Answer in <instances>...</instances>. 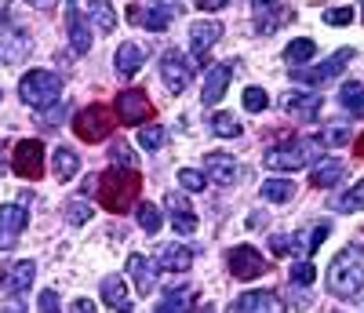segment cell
Returning a JSON list of instances; mask_svg holds the SVG:
<instances>
[{
    "label": "cell",
    "instance_id": "60d3db41",
    "mask_svg": "<svg viewBox=\"0 0 364 313\" xmlns=\"http://www.w3.org/2000/svg\"><path fill=\"white\" fill-rule=\"evenodd\" d=\"M266 106H269V95L262 87H245V110L248 113H262Z\"/></svg>",
    "mask_w": 364,
    "mask_h": 313
},
{
    "label": "cell",
    "instance_id": "603a6c76",
    "mask_svg": "<svg viewBox=\"0 0 364 313\" xmlns=\"http://www.w3.org/2000/svg\"><path fill=\"white\" fill-rule=\"evenodd\" d=\"M102 302L113 309V313H132V299H128V288H124V280L120 277H106L102 280Z\"/></svg>",
    "mask_w": 364,
    "mask_h": 313
},
{
    "label": "cell",
    "instance_id": "8d00e7d4",
    "mask_svg": "<svg viewBox=\"0 0 364 313\" xmlns=\"http://www.w3.org/2000/svg\"><path fill=\"white\" fill-rule=\"evenodd\" d=\"M164 142H168V132L161 128V124H149V128H139V146H142L146 153L161 149Z\"/></svg>",
    "mask_w": 364,
    "mask_h": 313
},
{
    "label": "cell",
    "instance_id": "7bdbcfd3",
    "mask_svg": "<svg viewBox=\"0 0 364 313\" xmlns=\"http://www.w3.org/2000/svg\"><path fill=\"white\" fill-rule=\"evenodd\" d=\"M314 273H317V270H314L310 262H295L288 277H291V285H302V288H306V285H314Z\"/></svg>",
    "mask_w": 364,
    "mask_h": 313
},
{
    "label": "cell",
    "instance_id": "d590c367",
    "mask_svg": "<svg viewBox=\"0 0 364 313\" xmlns=\"http://www.w3.org/2000/svg\"><path fill=\"white\" fill-rule=\"evenodd\" d=\"M211 132H215L219 139H237L240 135V120L233 113H215L211 117Z\"/></svg>",
    "mask_w": 364,
    "mask_h": 313
},
{
    "label": "cell",
    "instance_id": "2e32d148",
    "mask_svg": "<svg viewBox=\"0 0 364 313\" xmlns=\"http://www.w3.org/2000/svg\"><path fill=\"white\" fill-rule=\"evenodd\" d=\"M233 70H237V62H219V66H211V70H208V77H204V91H200L204 106H215V102L226 95Z\"/></svg>",
    "mask_w": 364,
    "mask_h": 313
},
{
    "label": "cell",
    "instance_id": "44dd1931",
    "mask_svg": "<svg viewBox=\"0 0 364 313\" xmlns=\"http://www.w3.org/2000/svg\"><path fill=\"white\" fill-rule=\"evenodd\" d=\"M157 266L168 270V273H186L193 266V252L186 244H164L161 255H157Z\"/></svg>",
    "mask_w": 364,
    "mask_h": 313
},
{
    "label": "cell",
    "instance_id": "484cf974",
    "mask_svg": "<svg viewBox=\"0 0 364 313\" xmlns=\"http://www.w3.org/2000/svg\"><path fill=\"white\" fill-rule=\"evenodd\" d=\"M51 171H55L58 182H70V179L80 171V156H77L70 146H58V149L51 153Z\"/></svg>",
    "mask_w": 364,
    "mask_h": 313
},
{
    "label": "cell",
    "instance_id": "ba28073f",
    "mask_svg": "<svg viewBox=\"0 0 364 313\" xmlns=\"http://www.w3.org/2000/svg\"><path fill=\"white\" fill-rule=\"evenodd\" d=\"M149 113H154V102H149L146 91L128 87V91H120V95H117V120L128 124V128H135V124H146Z\"/></svg>",
    "mask_w": 364,
    "mask_h": 313
},
{
    "label": "cell",
    "instance_id": "9a60e30c",
    "mask_svg": "<svg viewBox=\"0 0 364 313\" xmlns=\"http://www.w3.org/2000/svg\"><path fill=\"white\" fill-rule=\"evenodd\" d=\"M230 313H284V302L277 292H245L233 299Z\"/></svg>",
    "mask_w": 364,
    "mask_h": 313
},
{
    "label": "cell",
    "instance_id": "4dcf8cb0",
    "mask_svg": "<svg viewBox=\"0 0 364 313\" xmlns=\"http://www.w3.org/2000/svg\"><path fill=\"white\" fill-rule=\"evenodd\" d=\"M26 51H29V37L18 33V29H15V33L0 37V62H18Z\"/></svg>",
    "mask_w": 364,
    "mask_h": 313
},
{
    "label": "cell",
    "instance_id": "bcb514c9",
    "mask_svg": "<svg viewBox=\"0 0 364 313\" xmlns=\"http://www.w3.org/2000/svg\"><path fill=\"white\" fill-rule=\"evenodd\" d=\"M37 306H41V313H63V309H58V295H55L51 288H44V292H41Z\"/></svg>",
    "mask_w": 364,
    "mask_h": 313
},
{
    "label": "cell",
    "instance_id": "7a4b0ae2",
    "mask_svg": "<svg viewBox=\"0 0 364 313\" xmlns=\"http://www.w3.org/2000/svg\"><path fill=\"white\" fill-rule=\"evenodd\" d=\"M139 186H142V179H139V171H132V168H109L102 179H99V201H102V208L106 211H128L132 204H135V197H139Z\"/></svg>",
    "mask_w": 364,
    "mask_h": 313
},
{
    "label": "cell",
    "instance_id": "d6a6232c",
    "mask_svg": "<svg viewBox=\"0 0 364 313\" xmlns=\"http://www.w3.org/2000/svg\"><path fill=\"white\" fill-rule=\"evenodd\" d=\"M339 102H343V110H350L353 117H364V84H360V80H346L343 91H339Z\"/></svg>",
    "mask_w": 364,
    "mask_h": 313
},
{
    "label": "cell",
    "instance_id": "8fae6325",
    "mask_svg": "<svg viewBox=\"0 0 364 313\" xmlns=\"http://www.w3.org/2000/svg\"><path fill=\"white\" fill-rule=\"evenodd\" d=\"M26 226H29V215H26L22 204H4L0 208V252H11Z\"/></svg>",
    "mask_w": 364,
    "mask_h": 313
},
{
    "label": "cell",
    "instance_id": "4fadbf2b",
    "mask_svg": "<svg viewBox=\"0 0 364 313\" xmlns=\"http://www.w3.org/2000/svg\"><path fill=\"white\" fill-rule=\"evenodd\" d=\"M164 204H168V218H171V226H175V233H197V211L190 208V201H186V193H178V190H171L168 197H164Z\"/></svg>",
    "mask_w": 364,
    "mask_h": 313
},
{
    "label": "cell",
    "instance_id": "e0dca14e",
    "mask_svg": "<svg viewBox=\"0 0 364 313\" xmlns=\"http://www.w3.org/2000/svg\"><path fill=\"white\" fill-rule=\"evenodd\" d=\"M33 277H37V262H29V259L8 262L4 270H0V288L11 292V295H18V292H26L29 285H33Z\"/></svg>",
    "mask_w": 364,
    "mask_h": 313
},
{
    "label": "cell",
    "instance_id": "f1b7e54d",
    "mask_svg": "<svg viewBox=\"0 0 364 313\" xmlns=\"http://www.w3.org/2000/svg\"><path fill=\"white\" fill-rule=\"evenodd\" d=\"M87 15H91L99 33H113L117 29V11H113L109 0H87Z\"/></svg>",
    "mask_w": 364,
    "mask_h": 313
},
{
    "label": "cell",
    "instance_id": "816d5d0a",
    "mask_svg": "<svg viewBox=\"0 0 364 313\" xmlns=\"http://www.w3.org/2000/svg\"><path fill=\"white\" fill-rule=\"evenodd\" d=\"M0 22H11V0H0Z\"/></svg>",
    "mask_w": 364,
    "mask_h": 313
},
{
    "label": "cell",
    "instance_id": "f6af8a7d",
    "mask_svg": "<svg viewBox=\"0 0 364 313\" xmlns=\"http://www.w3.org/2000/svg\"><path fill=\"white\" fill-rule=\"evenodd\" d=\"M350 18H353L350 8H331V11H324V22H328V26H350Z\"/></svg>",
    "mask_w": 364,
    "mask_h": 313
},
{
    "label": "cell",
    "instance_id": "f35d334b",
    "mask_svg": "<svg viewBox=\"0 0 364 313\" xmlns=\"http://www.w3.org/2000/svg\"><path fill=\"white\" fill-rule=\"evenodd\" d=\"M63 211H66V223H70V226H84L87 218H91V204L80 201V197H77V201H66Z\"/></svg>",
    "mask_w": 364,
    "mask_h": 313
},
{
    "label": "cell",
    "instance_id": "c3c4849f",
    "mask_svg": "<svg viewBox=\"0 0 364 313\" xmlns=\"http://www.w3.org/2000/svg\"><path fill=\"white\" fill-rule=\"evenodd\" d=\"M193 4L200 8V11H219V8H226L230 0H193Z\"/></svg>",
    "mask_w": 364,
    "mask_h": 313
},
{
    "label": "cell",
    "instance_id": "11a10c76",
    "mask_svg": "<svg viewBox=\"0 0 364 313\" xmlns=\"http://www.w3.org/2000/svg\"><path fill=\"white\" fill-rule=\"evenodd\" d=\"M353 153H357V156H364V135L357 139V146H353Z\"/></svg>",
    "mask_w": 364,
    "mask_h": 313
},
{
    "label": "cell",
    "instance_id": "7c38bea8",
    "mask_svg": "<svg viewBox=\"0 0 364 313\" xmlns=\"http://www.w3.org/2000/svg\"><path fill=\"white\" fill-rule=\"evenodd\" d=\"M178 11H182L178 0H161L157 8H146V15H142V8H128V22L146 26V29H154V33H161V29H168V22H171Z\"/></svg>",
    "mask_w": 364,
    "mask_h": 313
},
{
    "label": "cell",
    "instance_id": "8992f818",
    "mask_svg": "<svg viewBox=\"0 0 364 313\" xmlns=\"http://www.w3.org/2000/svg\"><path fill=\"white\" fill-rule=\"evenodd\" d=\"M350 58H353V48H343V51H336L331 58H324L321 66H314V70H291V77H295L299 84L321 87V84H328V80H336V77L343 73V66H350Z\"/></svg>",
    "mask_w": 364,
    "mask_h": 313
},
{
    "label": "cell",
    "instance_id": "d6986e66",
    "mask_svg": "<svg viewBox=\"0 0 364 313\" xmlns=\"http://www.w3.org/2000/svg\"><path fill=\"white\" fill-rule=\"evenodd\" d=\"M204 179H208L211 186H233V179H237L233 156H230V153H208V156H204Z\"/></svg>",
    "mask_w": 364,
    "mask_h": 313
},
{
    "label": "cell",
    "instance_id": "cb8c5ba5",
    "mask_svg": "<svg viewBox=\"0 0 364 313\" xmlns=\"http://www.w3.org/2000/svg\"><path fill=\"white\" fill-rule=\"evenodd\" d=\"M66 29H70V44L77 55H84L91 48V33H87V26L80 18V8H77V0H70V11H66Z\"/></svg>",
    "mask_w": 364,
    "mask_h": 313
},
{
    "label": "cell",
    "instance_id": "b9f144b4",
    "mask_svg": "<svg viewBox=\"0 0 364 313\" xmlns=\"http://www.w3.org/2000/svg\"><path fill=\"white\" fill-rule=\"evenodd\" d=\"M321 146H343V142H350V128H343V124H331V128L317 139Z\"/></svg>",
    "mask_w": 364,
    "mask_h": 313
},
{
    "label": "cell",
    "instance_id": "5bb4252c",
    "mask_svg": "<svg viewBox=\"0 0 364 313\" xmlns=\"http://www.w3.org/2000/svg\"><path fill=\"white\" fill-rule=\"evenodd\" d=\"M252 11H255V29L262 37L277 33V29L288 22V11L281 0H252Z\"/></svg>",
    "mask_w": 364,
    "mask_h": 313
},
{
    "label": "cell",
    "instance_id": "ffe728a7",
    "mask_svg": "<svg viewBox=\"0 0 364 313\" xmlns=\"http://www.w3.org/2000/svg\"><path fill=\"white\" fill-rule=\"evenodd\" d=\"M128 277H132V285L139 288V295H149L157 288V266L149 262L146 255H132L128 259Z\"/></svg>",
    "mask_w": 364,
    "mask_h": 313
},
{
    "label": "cell",
    "instance_id": "1f68e13d",
    "mask_svg": "<svg viewBox=\"0 0 364 313\" xmlns=\"http://www.w3.org/2000/svg\"><path fill=\"white\" fill-rule=\"evenodd\" d=\"M331 208L350 215V211H364V179L357 186H350V190H343L339 197H331Z\"/></svg>",
    "mask_w": 364,
    "mask_h": 313
},
{
    "label": "cell",
    "instance_id": "f907efd6",
    "mask_svg": "<svg viewBox=\"0 0 364 313\" xmlns=\"http://www.w3.org/2000/svg\"><path fill=\"white\" fill-rule=\"evenodd\" d=\"M4 313H26V302H22V299L15 295V299H11V302L4 306Z\"/></svg>",
    "mask_w": 364,
    "mask_h": 313
},
{
    "label": "cell",
    "instance_id": "681fc988",
    "mask_svg": "<svg viewBox=\"0 0 364 313\" xmlns=\"http://www.w3.org/2000/svg\"><path fill=\"white\" fill-rule=\"evenodd\" d=\"M70 313H95V302H87V299H73Z\"/></svg>",
    "mask_w": 364,
    "mask_h": 313
},
{
    "label": "cell",
    "instance_id": "ab89813d",
    "mask_svg": "<svg viewBox=\"0 0 364 313\" xmlns=\"http://www.w3.org/2000/svg\"><path fill=\"white\" fill-rule=\"evenodd\" d=\"M178 186H182V190H186V193H200L204 186H208V179H204V171L182 168V171H178Z\"/></svg>",
    "mask_w": 364,
    "mask_h": 313
},
{
    "label": "cell",
    "instance_id": "e575fe53",
    "mask_svg": "<svg viewBox=\"0 0 364 313\" xmlns=\"http://www.w3.org/2000/svg\"><path fill=\"white\" fill-rule=\"evenodd\" d=\"M317 55V44L310 41V37H299V41H291L288 48H284V62L295 70V66H302V62H310Z\"/></svg>",
    "mask_w": 364,
    "mask_h": 313
},
{
    "label": "cell",
    "instance_id": "9f6ffc18",
    "mask_svg": "<svg viewBox=\"0 0 364 313\" xmlns=\"http://www.w3.org/2000/svg\"><path fill=\"white\" fill-rule=\"evenodd\" d=\"M360 11H364V8H360Z\"/></svg>",
    "mask_w": 364,
    "mask_h": 313
},
{
    "label": "cell",
    "instance_id": "277c9868",
    "mask_svg": "<svg viewBox=\"0 0 364 313\" xmlns=\"http://www.w3.org/2000/svg\"><path fill=\"white\" fill-rule=\"evenodd\" d=\"M18 95L26 106L33 110H48L58 102V95H63V77L51 73V70H29L22 80H18Z\"/></svg>",
    "mask_w": 364,
    "mask_h": 313
},
{
    "label": "cell",
    "instance_id": "d4e9b609",
    "mask_svg": "<svg viewBox=\"0 0 364 313\" xmlns=\"http://www.w3.org/2000/svg\"><path fill=\"white\" fill-rule=\"evenodd\" d=\"M113 66H117L120 77H135L142 70V48L132 44V41H124V44L117 48V55H113Z\"/></svg>",
    "mask_w": 364,
    "mask_h": 313
},
{
    "label": "cell",
    "instance_id": "83f0119b",
    "mask_svg": "<svg viewBox=\"0 0 364 313\" xmlns=\"http://www.w3.org/2000/svg\"><path fill=\"white\" fill-rule=\"evenodd\" d=\"M154 313H193V288H171Z\"/></svg>",
    "mask_w": 364,
    "mask_h": 313
},
{
    "label": "cell",
    "instance_id": "7dc6e473",
    "mask_svg": "<svg viewBox=\"0 0 364 313\" xmlns=\"http://www.w3.org/2000/svg\"><path fill=\"white\" fill-rule=\"evenodd\" d=\"M269 248H273V255H288L291 252V237H284V233L269 237Z\"/></svg>",
    "mask_w": 364,
    "mask_h": 313
},
{
    "label": "cell",
    "instance_id": "836d02e7",
    "mask_svg": "<svg viewBox=\"0 0 364 313\" xmlns=\"http://www.w3.org/2000/svg\"><path fill=\"white\" fill-rule=\"evenodd\" d=\"M262 197L273 204H288L295 197V182L291 179H266L262 182Z\"/></svg>",
    "mask_w": 364,
    "mask_h": 313
},
{
    "label": "cell",
    "instance_id": "f5cc1de1",
    "mask_svg": "<svg viewBox=\"0 0 364 313\" xmlns=\"http://www.w3.org/2000/svg\"><path fill=\"white\" fill-rule=\"evenodd\" d=\"M29 4H33V8H41V11H51V8L58 4V0H29Z\"/></svg>",
    "mask_w": 364,
    "mask_h": 313
},
{
    "label": "cell",
    "instance_id": "74e56055",
    "mask_svg": "<svg viewBox=\"0 0 364 313\" xmlns=\"http://www.w3.org/2000/svg\"><path fill=\"white\" fill-rule=\"evenodd\" d=\"M135 215H139V226H142L146 233H157V230H161V223H164V218H161V208H157V204H149V201H146V204H139V211H135Z\"/></svg>",
    "mask_w": 364,
    "mask_h": 313
},
{
    "label": "cell",
    "instance_id": "30bf717a",
    "mask_svg": "<svg viewBox=\"0 0 364 313\" xmlns=\"http://www.w3.org/2000/svg\"><path fill=\"white\" fill-rule=\"evenodd\" d=\"M269 270V262L255 252L252 244H237L233 252H230V273L237 277V280H255V277H262Z\"/></svg>",
    "mask_w": 364,
    "mask_h": 313
},
{
    "label": "cell",
    "instance_id": "9c48e42d",
    "mask_svg": "<svg viewBox=\"0 0 364 313\" xmlns=\"http://www.w3.org/2000/svg\"><path fill=\"white\" fill-rule=\"evenodd\" d=\"M11 168L18 179H41L44 175V146L37 139H22L15 146V156H11Z\"/></svg>",
    "mask_w": 364,
    "mask_h": 313
},
{
    "label": "cell",
    "instance_id": "4316f807",
    "mask_svg": "<svg viewBox=\"0 0 364 313\" xmlns=\"http://www.w3.org/2000/svg\"><path fill=\"white\" fill-rule=\"evenodd\" d=\"M343 175H346V164H343V161H336V156H328V161H321V164L314 168L310 186H317V190H328V186L343 182Z\"/></svg>",
    "mask_w": 364,
    "mask_h": 313
},
{
    "label": "cell",
    "instance_id": "52a82bcc",
    "mask_svg": "<svg viewBox=\"0 0 364 313\" xmlns=\"http://www.w3.org/2000/svg\"><path fill=\"white\" fill-rule=\"evenodd\" d=\"M161 80H164V87L171 91V95H182V91L190 87V80H193V70H190V62H186V55L182 51H164L161 55Z\"/></svg>",
    "mask_w": 364,
    "mask_h": 313
},
{
    "label": "cell",
    "instance_id": "ee69618b",
    "mask_svg": "<svg viewBox=\"0 0 364 313\" xmlns=\"http://www.w3.org/2000/svg\"><path fill=\"white\" fill-rule=\"evenodd\" d=\"M109 156H113L117 168H128V164L135 161V156H132V146H124V142H117V146L109 149Z\"/></svg>",
    "mask_w": 364,
    "mask_h": 313
},
{
    "label": "cell",
    "instance_id": "ac0fdd59",
    "mask_svg": "<svg viewBox=\"0 0 364 313\" xmlns=\"http://www.w3.org/2000/svg\"><path fill=\"white\" fill-rule=\"evenodd\" d=\"M223 37V22H215V18H208V22H193L190 26V41H193V55H197V62H204L208 58V51L215 48V41Z\"/></svg>",
    "mask_w": 364,
    "mask_h": 313
},
{
    "label": "cell",
    "instance_id": "db71d44e",
    "mask_svg": "<svg viewBox=\"0 0 364 313\" xmlns=\"http://www.w3.org/2000/svg\"><path fill=\"white\" fill-rule=\"evenodd\" d=\"M4 153H8V146H4V139H0V171H4Z\"/></svg>",
    "mask_w": 364,
    "mask_h": 313
},
{
    "label": "cell",
    "instance_id": "5b68a950",
    "mask_svg": "<svg viewBox=\"0 0 364 313\" xmlns=\"http://www.w3.org/2000/svg\"><path fill=\"white\" fill-rule=\"evenodd\" d=\"M113 128H117V120H113V113H109L106 106H87V110H80V113L73 117V132H77V139L87 142V146L109 139Z\"/></svg>",
    "mask_w": 364,
    "mask_h": 313
},
{
    "label": "cell",
    "instance_id": "f546056e",
    "mask_svg": "<svg viewBox=\"0 0 364 313\" xmlns=\"http://www.w3.org/2000/svg\"><path fill=\"white\" fill-rule=\"evenodd\" d=\"M328 230H331L328 223H317V226H310V230H302V233H295V237H291V252H295V248H299L302 255H314V252H317V244H321V240L328 237Z\"/></svg>",
    "mask_w": 364,
    "mask_h": 313
},
{
    "label": "cell",
    "instance_id": "6da1fadb",
    "mask_svg": "<svg viewBox=\"0 0 364 313\" xmlns=\"http://www.w3.org/2000/svg\"><path fill=\"white\" fill-rule=\"evenodd\" d=\"M364 288V244H350L328 266V292L350 299Z\"/></svg>",
    "mask_w": 364,
    "mask_h": 313
},
{
    "label": "cell",
    "instance_id": "7402d4cb",
    "mask_svg": "<svg viewBox=\"0 0 364 313\" xmlns=\"http://www.w3.org/2000/svg\"><path fill=\"white\" fill-rule=\"evenodd\" d=\"M284 110L291 117H299V120H314L321 113V95H317V91H291Z\"/></svg>",
    "mask_w": 364,
    "mask_h": 313
},
{
    "label": "cell",
    "instance_id": "3957f363",
    "mask_svg": "<svg viewBox=\"0 0 364 313\" xmlns=\"http://www.w3.org/2000/svg\"><path fill=\"white\" fill-rule=\"evenodd\" d=\"M321 156V142L317 139H295L288 146H273L266 156H262V164L269 171H302V168H310L314 161Z\"/></svg>",
    "mask_w": 364,
    "mask_h": 313
}]
</instances>
